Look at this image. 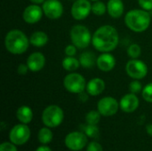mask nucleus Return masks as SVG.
<instances>
[{
	"mask_svg": "<svg viewBox=\"0 0 152 151\" xmlns=\"http://www.w3.org/2000/svg\"><path fill=\"white\" fill-rule=\"evenodd\" d=\"M15 146L12 142H3L0 145V151H18Z\"/></svg>",
	"mask_w": 152,
	"mask_h": 151,
	"instance_id": "nucleus-32",
	"label": "nucleus"
},
{
	"mask_svg": "<svg viewBox=\"0 0 152 151\" xmlns=\"http://www.w3.org/2000/svg\"><path fill=\"white\" fill-rule=\"evenodd\" d=\"M86 151H103V149L97 142H91L86 146Z\"/></svg>",
	"mask_w": 152,
	"mask_h": 151,
	"instance_id": "nucleus-33",
	"label": "nucleus"
},
{
	"mask_svg": "<svg viewBox=\"0 0 152 151\" xmlns=\"http://www.w3.org/2000/svg\"><path fill=\"white\" fill-rule=\"evenodd\" d=\"M119 43V35L117 28L111 25L99 27L93 34L92 44L100 53L114 51Z\"/></svg>",
	"mask_w": 152,
	"mask_h": 151,
	"instance_id": "nucleus-1",
	"label": "nucleus"
},
{
	"mask_svg": "<svg viewBox=\"0 0 152 151\" xmlns=\"http://www.w3.org/2000/svg\"><path fill=\"white\" fill-rule=\"evenodd\" d=\"M36 151H52V150L48 146H46V145H42V146L38 147L36 150Z\"/></svg>",
	"mask_w": 152,
	"mask_h": 151,
	"instance_id": "nucleus-36",
	"label": "nucleus"
},
{
	"mask_svg": "<svg viewBox=\"0 0 152 151\" xmlns=\"http://www.w3.org/2000/svg\"><path fill=\"white\" fill-rule=\"evenodd\" d=\"M125 24L133 32L142 33L146 31L151 22V14L143 9H133L125 15Z\"/></svg>",
	"mask_w": 152,
	"mask_h": 151,
	"instance_id": "nucleus-3",
	"label": "nucleus"
},
{
	"mask_svg": "<svg viewBox=\"0 0 152 151\" xmlns=\"http://www.w3.org/2000/svg\"><path fill=\"white\" fill-rule=\"evenodd\" d=\"M140 104L139 98L134 93H126L119 101V108L125 113H133L134 112Z\"/></svg>",
	"mask_w": 152,
	"mask_h": 151,
	"instance_id": "nucleus-14",
	"label": "nucleus"
},
{
	"mask_svg": "<svg viewBox=\"0 0 152 151\" xmlns=\"http://www.w3.org/2000/svg\"><path fill=\"white\" fill-rule=\"evenodd\" d=\"M29 69L27 65V63H20L18 65V68H17V72L19 75L20 76H24L26 75L28 72Z\"/></svg>",
	"mask_w": 152,
	"mask_h": 151,
	"instance_id": "nucleus-34",
	"label": "nucleus"
},
{
	"mask_svg": "<svg viewBox=\"0 0 152 151\" xmlns=\"http://www.w3.org/2000/svg\"><path fill=\"white\" fill-rule=\"evenodd\" d=\"M86 78L79 73L70 72L63 79L64 88L70 93L79 94L86 89Z\"/></svg>",
	"mask_w": 152,
	"mask_h": 151,
	"instance_id": "nucleus-6",
	"label": "nucleus"
},
{
	"mask_svg": "<svg viewBox=\"0 0 152 151\" xmlns=\"http://www.w3.org/2000/svg\"><path fill=\"white\" fill-rule=\"evenodd\" d=\"M138 4L142 9L150 12L152 11V0H138Z\"/></svg>",
	"mask_w": 152,
	"mask_h": 151,
	"instance_id": "nucleus-31",
	"label": "nucleus"
},
{
	"mask_svg": "<svg viewBox=\"0 0 152 151\" xmlns=\"http://www.w3.org/2000/svg\"><path fill=\"white\" fill-rule=\"evenodd\" d=\"M64 119V112L62 109L58 105H49L47 106L42 113V122L43 124L49 127L54 128L59 126Z\"/></svg>",
	"mask_w": 152,
	"mask_h": 151,
	"instance_id": "nucleus-5",
	"label": "nucleus"
},
{
	"mask_svg": "<svg viewBox=\"0 0 152 151\" xmlns=\"http://www.w3.org/2000/svg\"><path fill=\"white\" fill-rule=\"evenodd\" d=\"M77 47L74 44H68L65 49H64V53L66 54V56H75L77 54Z\"/></svg>",
	"mask_w": 152,
	"mask_h": 151,
	"instance_id": "nucleus-30",
	"label": "nucleus"
},
{
	"mask_svg": "<svg viewBox=\"0 0 152 151\" xmlns=\"http://www.w3.org/2000/svg\"><path fill=\"white\" fill-rule=\"evenodd\" d=\"M69 37L71 43L78 49H86L92 44V33L90 29L82 24L74 25L69 31Z\"/></svg>",
	"mask_w": 152,
	"mask_h": 151,
	"instance_id": "nucleus-4",
	"label": "nucleus"
},
{
	"mask_svg": "<svg viewBox=\"0 0 152 151\" xmlns=\"http://www.w3.org/2000/svg\"><path fill=\"white\" fill-rule=\"evenodd\" d=\"M142 96L145 101L152 103V82L143 86V89L142 91Z\"/></svg>",
	"mask_w": 152,
	"mask_h": 151,
	"instance_id": "nucleus-28",
	"label": "nucleus"
},
{
	"mask_svg": "<svg viewBox=\"0 0 152 151\" xmlns=\"http://www.w3.org/2000/svg\"><path fill=\"white\" fill-rule=\"evenodd\" d=\"M87 136L83 132H71L65 138L66 147L72 151L82 150L87 144Z\"/></svg>",
	"mask_w": 152,
	"mask_h": 151,
	"instance_id": "nucleus-9",
	"label": "nucleus"
},
{
	"mask_svg": "<svg viewBox=\"0 0 152 151\" xmlns=\"http://www.w3.org/2000/svg\"><path fill=\"white\" fill-rule=\"evenodd\" d=\"M44 15L50 20L60 19L64 12L63 4L59 0H45L42 4Z\"/></svg>",
	"mask_w": 152,
	"mask_h": 151,
	"instance_id": "nucleus-12",
	"label": "nucleus"
},
{
	"mask_svg": "<svg viewBox=\"0 0 152 151\" xmlns=\"http://www.w3.org/2000/svg\"><path fill=\"white\" fill-rule=\"evenodd\" d=\"M79 62L82 68L84 69H91L93 68L94 65H96V60L97 57L94 55V53H91V52H83L80 55H79Z\"/></svg>",
	"mask_w": 152,
	"mask_h": 151,
	"instance_id": "nucleus-21",
	"label": "nucleus"
},
{
	"mask_svg": "<svg viewBox=\"0 0 152 151\" xmlns=\"http://www.w3.org/2000/svg\"><path fill=\"white\" fill-rule=\"evenodd\" d=\"M26 63L32 72H38L42 70L45 65V57L40 52L32 53L27 59Z\"/></svg>",
	"mask_w": 152,
	"mask_h": 151,
	"instance_id": "nucleus-16",
	"label": "nucleus"
},
{
	"mask_svg": "<svg viewBox=\"0 0 152 151\" xmlns=\"http://www.w3.org/2000/svg\"><path fill=\"white\" fill-rule=\"evenodd\" d=\"M126 72L128 77L133 79L144 78L149 71L147 64L139 59H131L126 64Z\"/></svg>",
	"mask_w": 152,
	"mask_h": 151,
	"instance_id": "nucleus-7",
	"label": "nucleus"
},
{
	"mask_svg": "<svg viewBox=\"0 0 152 151\" xmlns=\"http://www.w3.org/2000/svg\"><path fill=\"white\" fill-rule=\"evenodd\" d=\"M48 41H49L48 35L44 31H35L29 36L30 44L37 48L45 46Z\"/></svg>",
	"mask_w": 152,
	"mask_h": 151,
	"instance_id": "nucleus-19",
	"label": "nucleus"
},
{
	"mask_svg": "<svg viewBox=\"0 0 152 151\" xmlns=\"http://www.w3.org/2000/svg\"><path fill=\"white\" fill-rule=\"evenodd\" d=\"M61 66L66 71L74 72L78 69L81 65L79 60L77 59L75 56H66L61 61Z\"/></svg>",
	"mask_w": 152,
	"mask_h": 151,
	"instance_id": "nucleus-22",
	"label": "nucleus"
},
{
	"mask_svg": "<svg viewBox=\"0 0 152 151\" xmlns=\"http://www.w3.org/2000/svg\"><path fill=\"white\" fill-rule=\"evenodd\" d=\"M90 1H93V2H95V1H98V0H90Z\"/></svg>",
	"mask_w": 152,
	"mask_h": 151,
	"instance_id": "nucleus-39",
	"label": "nucleus"
},
{
	"mask_svg": "<svg viewBox=\"0 0 152 151\" xmlns=\"http://www.w3.org/2000/svg\"><path fill=\"white\" fill-rule=\"evenodd\" d=\"M105 82L101 77H94L86 84V91L91 96H98L105 90Z\"/></svg>",
	"mask_w": 152,
	"mask_h": 151,
	"instance_id": "nucleus-17",
	"label": "nucleus"
},
{
	"mask_svg": "<svg viewBox=\"0 0 152 151\" xmlns=\"http://www.w3.org/2000/svg\"><path fill=\"white\" fill-rule=\"evenodd\" d=\"M16 117L20 123L28 125L32 121L33 111L31 108L28 106H26V105L20 106L16 111Z\"/></svg>",
	"mask_w": 152,
	"mask_h": 151,
	"instance_id": "nucleus-20",
	"label": "nucleus"
},
{
	"mask_svg": "<svg viewBox=\"0 0 152 151\" xmlns=\"http://www.w3.org/2000/svg\"><path fill=\"white\" fill-rule=\"evenodd\" d=\"M32 4H43L45 0H29Z\"/></svg>",
	"mask_w": 152,
	"mask_h": 151,
	"instance_id": "nucleus-38",
	"label": "nucleus"
},
{
	"mask_svg": "<svg viewBox=\"0 0 152 151\" xmlns=\"http://www.w3.org/2000/svg\"><path fill=\"white\" fill-rule=\"evenodd\" d=\"M125 11V4L122 0H109L107 3V12L113 19L120 18Z\"/></svg>",
	"mask_w": 152,
	"mask_h": 151,
	"instance_id": "nucleus-18",
	"label": "nucleus"
},
{
	"mask_svg": "<svg viewBox=\"0 0 152 151\" xmlns=\"http://www.w3.org/2000/svg\"><path fill=\"white\" fill-rule=\"evenodd\" d=\"M101 114L98 110H90L86 115V122L88 125H97L101 120Z\"/></svg>",
	"mask_w": 152,
	"mask_h": 151,
	"instance_id": "nucleus-26",
	"label": "nucleus"
},
{
	"mask_svg": "<svg viewBox=\"0 0 152 151\" xmlns=\"http://www.w3.org/2000/svg\"><path fill=\"white\" fill-rule=\"evenodd\" d=\"M30 138V129L25 124H18L14 125L10 133L9 139L10 142L15 144L16 146H20L25 144Z\"/></svg>",
	"mask_w": 152,
	"mask_h": 151,
	"instance_id": "nucleus-8",
	"label": "nucleus"
},
{
	"mask_svg": "<svg viewBox=\"0 0 152 151\" xmlns=\"http://www.w3.org/2000/svg\"><path fill=\"white\" fill-rule=\"evenodd\" d=\"M126 53L131 59H138L142 54V47L138 44H131L127 48Z\"/></svg>",
	"mask_w": 152,
	"mask_h": 151,
	"instance_id": "nucleus-27",
	"label": "nucleus"
},
{
	"mask_svg": "<svg viewBox=\"0 0 152 151\" xmlns=\"http://www.w3.org/2000/svg\"><path fill=\"white\" fill-rule=\"evenodd\" d=\"M88 98H89V93L87 92H86V91H84V92H82V93H80L78 94V99L81 101H83V102L87 101H88Z\"/></svg>",
	"mask_w": 152,
	"mask_h": 151,
	"instance_id": "nucleus-35",
	"label": "nucleus"
},
{
	"mask_svg": "<svg viewBox=\"0 0 152 151\" xmlns=\"http://www.w3.org/2000/svg\"><path fill=\"white\" fill-rule=\"evenodd\" d=\"M4 44L8 53L14 55H20L27 52L30 42L29 38L23 31L14 28L6 33Z\"/></svg>",
	"mask_w": 152,
	"mask_h": 151,
	"instance_id": "nucleus-2",
	"label": "nucleus"
},
{
	"mask_svg": "<svg viewBox=\"0 0 152 151\" xmlns=\"http://www.w3.org/2000/svg\"><path fill=\"white\" fill-rule=\"evenodd\" d=\"M82 132L86 134L87 137L92 139H98L100 137V131L97 125H81Z\"/></svg>",
	"mask_w": 152,
	"mask_h": 151,
	"instance_id": "nucleus-24",
	"label": "nucleus"
},
{
	"mask_svg": "<svg viewBox=\"0 0 152 151\" xmlns=\"http://www.w3.org/2000/svg\"><path fill=\"white\" fill-rule=\"evenodd\" d=\"M43 14V9L39 6V4H31L24 9L22 12V19L27 24L33 25L37 23L42 19Z\"/></svg>",
	"mask_w": 152,
	"mask_h": 151,
	"instance_id": "nucleus-13",
	"label": "nucleus"
},
{
	"mask_svg": "<svg viewBox=\"0 0 152 151\" xmlns=\"http://www.w3.org/2000/svg\"><path fill=\"white\" fill-rule=\"evenodd\" d=\"M96 66L102 72H110L116 66V59L110 53H102L97 57Z\"/></svg>",
	"mask_w": 152,
	"mask_h": 151,
	"instance_id": "nucleus-15",
	"label": "nucleus"
},
{
	"mask_svg": "<svg viewBox=\"0 0 152 151\" xmlns=\"http://www.w3.org/2000/svg\"><path fill=\"white\" fill-rule=\"evenodd\" d=\"M53 133L50 130V128L47 126L41 128L38 132V134H37L38 141L43 145H46V144L50 143L53 141Z\"/></svg>",
	"mask_w": 152,
	"mask_h": 151,
	"instance_id": "nucleus-23",
	"label": "nucleus"
},
{
	"mask_svg": "<svg viewBox=\"0 0 152 151\" xmlns=\"http://www.w3.org/2000/svg\"><path fill=\"white\" fill-rule=\"evenodd\" d=\"M142 89H143L142 85L138 79H134L129 84V91L132 93H134V94L140 93H142Z\"/></svg>",
	"mask_w": 152,
	"mask_h": 151,
	"instance_id": "nucleus-29",
	"label": "nucleus"
},
{
	"mask_svg": "<svg viewBox=\"0 0 152 151\" xmlns=\"http://www.w3.org/2000/svg\"><path fill=\"white\" fill-rule=\"evenodd\" d=\"M146 132L150 136H152V124H148L146 125Z\"/></svg>",
	"mask_w": 152,
	"mask_h": 151,
	"instance_id": "nucleus-37",
	"label": "nucleus"
},
{
	"mask_svg": "<svg viewBox=\"0 0 152 151\" xmlns=\"http://www.w3.org/2000/svg\"><path fill=\"white\" fill-rule=\"evenodd\" d=\"M119 109V102L111 96L102 98L97 103V110L103 117H112L117 114Z\"/></svg>",
	"mask_w": 152,
	"mask_h": 151,
	"instance_id": "nucleus-11",
	"label": "nucleus"
},
{
	"mask_svg": "<svg viewBox=\"0 0 152 151\" xmlns=\"http://www.w3.org/2000/svg\"><path fill=\"white\" fill-rule=\"evenodd\" d=\"M92 4L90 0H75L70 9L71 16L76 20L86 19L92 12Z\"/></svg>",
	"mask_w": 152,
	"mask_h": 151,
	"instance_id": "nucleus-10",
	"label": "nucleus"
},
{
	"mask_svg": "<svg viewBox=\"0 0 152 151\" xmlns=\"http://www.w3.org/2000/svg\"><path fill=\"white\" fill-rule=\"evenodd\" d=\"M74 1H75V0H74Z\"/></svg>",
	"mask_w": 152,
	"mask_h": 151,
	"instance_id": "nucleus-40",
	"label": "nucleus"
},
{
	"mask_svg": "<svg viewBox=\"0 0 152 151\" xmlns=\"http://www.w3.org/2000/svg\"><path fill=\"white\" fill-rule=\"evenodd\" d=\"M92 12L96 16H102L107 12V5L101 0L95 1L92 4Z\"/></svg>",
	"mask_w": 152,
	"mask_h": 151,
	"instance_id": "nucleus-25",
	"label": "nucleus"
}]
</instances>
